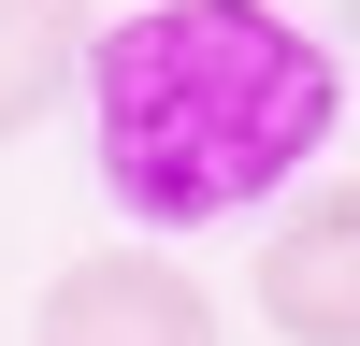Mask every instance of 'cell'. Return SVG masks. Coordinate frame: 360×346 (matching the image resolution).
Returning <instances> with one entry per match:
<instances>
[{
  "mask_svg": "<svg viewBox=\"0 0 360 346\" xmlns=\"http://www.w3.org/2000/svg\"><path fill=\"white\" fill-rule=\"evenodd\" d=\"M101 202L130 231H217L346 130V58L274 0H130L72 58Z\"/></svg>",
  "mask_w": 360,
  "mask_h": 346,
  "instance_id": "1",
  "label": "cell"
},
{
  "mask_svg": "<svg viewBox=\"0 0 360 346\" xmlns=\"http://www.w3.org/2000/svg\"><path fill=\"white\" fill-rule=\"evenodd\" d=\"M44 346H217V288L173 245H86L44 288Z\"/></svg>",
  "mask_w": 360,
  "mask_h": 346,
  "instance_id": "2",
  "label": "cell"
},
{
  "mask_svg": "<svg viewBox=\"0 0 360 346\" xmlns=\"http://www.w3.org/2000/svg\"><path fill=\"white\" fill-rule=\"evenodd\" d=\"M259 317L288 346H360V188H303L259 231Z\"/></svg>",
  "mask_w": 360,
  "mask_h": 346,
  "instance_id": "3",
  "label": "cell"
},
{
  "mask_svg": "<svg viewBox=\"0 0 360 346\" xmlns=\"http://www.w3.org/2000/svg\"><path fill=\"white\" fill-rule=\"evenodd\" d=\"M72 58H86V0H0V144H29L72 101Z\"/></svg>",
  "mask_w": 360,
  "mask_h": 346,
  "instance_id": "4",
  "label": "cell"
}]
</instances>
